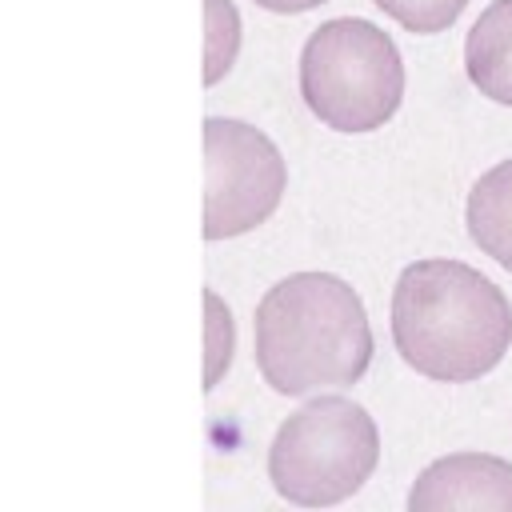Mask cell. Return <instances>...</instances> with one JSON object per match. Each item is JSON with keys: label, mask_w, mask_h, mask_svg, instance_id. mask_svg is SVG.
Listing matches in <instances>:
<instances>
[{"label": "cell", "mask_w": 512, "mask_h": 512, "mask_svg": "<svg viewBox=\"0 0 512 512\" xmlns=\"http://www.w3.org/2000/svg\"><path fill=\"white\" fill-rule=\"evenodd\" d=\"M392 344L420 376L468 384L512 348V304L460 260H416L392 288Z\"/></svg>", "instance_id": "cell-1"}, {"label": "cell", "mask_w": 512, "mask_h": 512, "mask_svg": "<svg viewBox=\"0 0 512 512\" xmlns=\"http://www.w3.org/2000/svg\"><path fill=\"white\" fill-rule=\"evenodd\" d=\"M256 368L280 396L348 388L372 364L364 300L340 276L292 272L256 304Z\"/></svg>", "instance_id": "cell-2"}, {"label": "cell", "mask_w": 512, "mask_h": 512, "mask_svg": "<svg viewBox=\"0 0 512 512\" xmlns=\"http://www.w3.org/2000/svg\"><path fill=\"white\" fill-rule=\"evenodd\" d=\"M300 96L324 128H384L404 96V64L392 36L356 16L320 24L300 52Z\"/></svg>", "instance_id": "cell-3"}, {"label": "cell", "mask_w": 512, "mask_h": 512, "mask_svg": "<svg viewBox=\"0 0 512 512\" xmlns=\"http://www.w3.org/2000/svg\"><path fill=\"white\" fill-rule=\"evenodd\" d=\"M380 460L376 420L348 396H316L296 408L268 448L272 488L300 508L348 500Z\"/></svg>", "instance_id": "cell-4"}, {"label": "cell", "mask_w": 512, "mask_h": 512, "mask_svg": "<svg viewBox=\"0 0 512 512\" xmlns=\"http://www.w3.org/2000/svg\"><path fill=\"white\" fill-rule=\"evenodd\" d=\"M288 172L280 148L252 124L208 116L204 120V236L228 240L264 224Z\"/></svg>", "instance_id": "cell-5"}, {"label": "cell", "mask_w": 512, "mask_h": 512, "mask_svg": "<svg viewBox=\"0 0 512 512\" xmlns=\"http://www.w3.org/2000/svg\"><path fill=\"white\" fill-rule=\"evenodd\" d=\"M412 512H512V464L488 452H452L432 460L412 492Z\"/></svg>", "instance_id": "cell-6"}, {"label": "cell", "mask_w": 512, "mask_h": 512, "mask_svg": "<svg viewBox=\"0 0 512 512\" xmlns=\"http://www.w3.org/2000/svg\"><path fill=\"white\" fill-rule=\"evenodd\" d=\"M464 68L480 96L512 108V0H492L464 40Z\"/></svg>", "instance_id": "cell-7"}, {"label": "cell", "mask_w": 512, "mask_h": 512, "mask_svg": "<svg viewBox=\"0 0 512 512\" xmlns=\"http://www.w3.org/2000/svg\"><path fill=\"white\" fill-rule=\"evenodd\" d=\"M464 220L472 244L512 272V160H500L472 184Z\"/></svg>", "instance_id": "cell-8"}, {"label": "cell", "mask_w": 512, "mask_h": 512, "mask_svg": "<svg viewBox=\"0 0 512 512\" xmlns=\"http://www.w3.org/2000/svg\"><path fill=\"white\" fill-rule=\"evenodd\" d=\"M240 52V12L232 0H204V84H220Z\"/></svg>", "instance_id": "cell-9"}, {"label": "cell", "mask_w": 512, "mask_h": 512, "mask_svg": "<svg viewBox=\"0 0 512 512\" xmlns=\"http://www.w3.org/2000/svg\"><path fill=\"white\" fill-rule=\"evenodd\" d=\"M232 344H236V328H232V312L228 304L208 288L204 292V392H212L220 384V376L232 364Z\"/></svg>", "instance_id": "cell-10"}, {"label": "cell", "mask_w": 512, "mask_h": 512, "mask_svg": "<svg viewBox=\"0 0 512 512\" xmlns=\"http://www.w3.org/2000/svg\"><path fill=\"white\" fill-rule=\"evenodd\" d=\"M384 16H392L400 28L416 32V36H432L444 32L448 24H456V16L468 8V0H372Z\"/></svg>", "instance_id": "cell-11"}, {"label": "cell", "mask_w": 512, "mask_h": 512, "mask_svg": "<svg viewBox=\"0 0 512 512\" xmlns=\"http://www.w3.org/2000/svg\"><path fill=\"white\" fill-rule=\"evenodd\" d=\"M256 4L268 8V12H308V8H316L324 0H256Z\"/></svg>", "instance_id": "cell-12"}]
</instances>
